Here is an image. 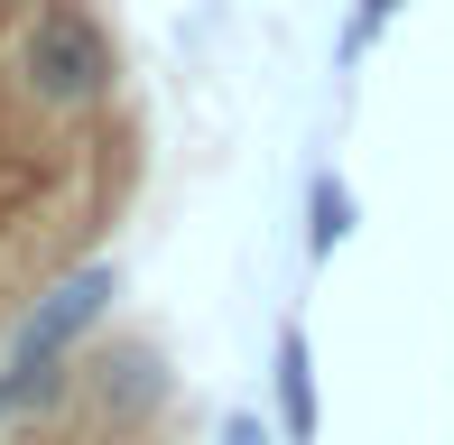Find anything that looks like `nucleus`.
Listing matches in <instances>:
<instances>
[{"label": "nucleus", "mask_w": 454, "mask_h": 445, "mask_svg": "<svg viewBox=\"0 0 454 445\" xmlns=\"http://www.w3.org/2000/svg\"><path fill=\"white\" fill-rule=\"evenodd\" d=\"M223 445H270V427H260L251 409H232V418H223Z\"/></svg>", "instance_id": "nucleus-8"}, {"label": "nucleus", "mask_w": 454, "mask_h": 445, "mask_svg": "<svg viewBox=\"0 0 454 445\" xmlns=\"http://www.w3.org/2000/svg\"><path fill=\"white\" fill-rule=\"evenodd\" d=\"M84 380H93L102 409H121V418H139V409L168 399V362H158L149 343H102V353L84 362Z\"/></svg>", "instance_id": "nucleus-4"}, {"label": "nucleus", "mask_w": 454, "mask_h": 445, "mask_svg": "<svg viewBox=\"0 0 454 445\" xmlns=\"http://www.w3.org/2000/svg\"><path fill=\"white\" fill-rule=\"evenodd\" d=\"M399 19V0H353V19H343V37H334V66L343 74H362V56H371V37Z\"/></svg>", "instance_id": "nucleus-7"}, {"label": "nucleus", "mask_w": 454, "mask_h": 445, "mask_svg": "<svg viewBox=\"0 0 454 445\" xmlns=\"http://www.w3.org/2000/svg\"><path fill=\"white\" fill-rule=\"evenodd\" d=\"M270 390H278V427H287V445H316V436H325V409H316V343H306V325H297V316L278 325Z\"/></svg>", "instance_id": "nucleus-3"}, {"label": "nucleus", "mask_w": 454, "mask_h": 445, "mask_svg": "<svg viewBox=\"0 0 454 445\" xmlns=\"http://www.w3.org/2000/svg\"><path fill=\"white\" fill-rule=\"evenodd\" d=\"M112 297H121V269H112V260H84L74 278H56V288L19 316V334H10V353H0V362H74V343L102 325Z\"/></svg>", "instance_id": "nucleus-2"}, {"label": "nucleus", "mask_w": 454, "mask_h": 445, "mask_svg": "<svg viewBox=\"0 0 454 445\" xmlns=\"http://www.w3.org/2000/svg\"><path fill=\"white\" fill-rule=\"evenodd\" d=\"M74 380H84L74 362H0V427H10V418H47Z\"/></svg>", "instance_id": "nucleus-6"}, {"label": "nucleus", "mask_w": 454, "mask_h": 445, "mask_svg": "<svg viewBox=\"0 0 454 445\" xmlns=\"http://www.w3.org/2000/svg\"><path fill=\"white\" fill-rule=\"evenodd\" d=\"M10 84L28 93L37 112L74 121V112H102V103H112L121 56H112V37H102V19H93V10H74V0H47V10L28 19V37H19V56H10Z\"/></svg>", "instance_id": "nucleus-1"}, {"label": "nucleus", "mask_w": 454, "mask_h": 445, "mask_svg": "<svg viewBox=\"0 0 454 445\" xmlns=\"http://www.w3.org/2000/svg\"><path fill=\"white\" fill-rule=\"evenodd\" d=\"M353 222H362L353 186H343L334 168H316V176H306V260H334L343 241H353Z\"/></svg>", "instance_id": "nucleus-5"}]
</instances>
